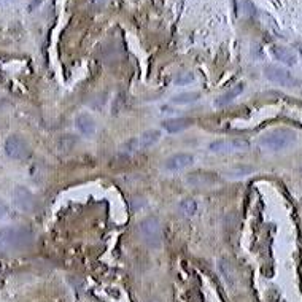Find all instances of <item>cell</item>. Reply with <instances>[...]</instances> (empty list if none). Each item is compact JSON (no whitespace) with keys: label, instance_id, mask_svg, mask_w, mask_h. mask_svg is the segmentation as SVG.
Listing matches in <instances>:
<instances>
[{"label":"cell","instance_id":"obj_14","mask_svg":"<svg viewBox=\"0 0 302 302\" xmlns=\"http://www.w3.org/2000/svg\"><path fill=\"white\" fill-rule=\"evenodd\" d=\"M235 13L240 18H255L256 16V6L252 0H234Z\"/></svg>","mask_w":302,"mask_h":302},{"label":"cell","instance_id":"obj_20","mask_svg":"<svg viewBox=\"0 0 302 302\" xmlns=\"http://www.w3.org/2000/svg\"><path fill=\"white\" fill-rule=\"evenodd\" d=\"M191 82H194V75L193 73H181V75H178L175 78V85L178 86H185V85H189Z\"/></svg>","mask_w":302,"mask_h":302},{"label":"cell","instance_id":"obj_8","mask_svg":"<svg viewBox=\"0 0 302 302\" xmlns=\"http://www.w3.org/2000/svg\"><path fill=\"white\" fill-rule=\"evenodd\" d=\"M193 163H194L193 154H189V153H176V154H172V156L169 158V159H166L164 167H166V171L175 172V171H181V169L189 167Z\"/></svg>","mask_w":302,"mask_h":302},{"label":"cell","instance_id":"obj_3","mask_svg":"<svg viewBox=\"0 0 302 302\" xmlns=\"http://www.w3.org/2000/svg\"><path fill=\"white\" fill-rule=\"evenodd\" d=\"M138 234L153 248H158L163 244V226L156 216H146L138 223Z\"/></svg>","mask_w":302,"mask_h":302},{"label":"cell","instance_id":"obj_16","mask_svg":"<svg viewBox=\"0 0 302 302\" xmlns=\"http://www.w3.org/2000/svg\"><path fill=\"white\" fill-rule=\"evenodd\" d=\"M253 172V167L252 166H245V164H237L231 167L229 171H226V176L231 180H239V178H245L247 175H250Z\"/></svg>","mask_w":302,"mask_h":302},{"label":"cell","instance_id":"obj_18","mask_svg":"<svg viewBox=\"0 0 302 302\" xmlns=\"http://www.w3.org/2000/svg\"><path fill=\"white\" fill-rule=\"evenodd\" d=\"M199 97H201V94L199 92H183V94L175 95L172 102L173 104H178V105H186V104H194L196 100H199Z\"/></svg>","mask_w":302,"mask_h":302},{"label":"cell","instance_id":"obj_2","mask_svg":"<svg viewBox=\"0 0 302 302\" xmlns=\"http://www.w3.org/2000/svg\"><path fill=\"white\" fill-rule=\"evenodd\" d=\"M294 142H296L294 132L288 129H275L259 140V146L262 150H267V151H282V150L290 148Z\"/></svg>","mask_w":302,"mask_h":302},{"label":"cell","instance_id":"obj_11","mask_svg":"<svg viewBox=\"0 0 302 302\" xmlns=\"http://www.w3.org/2000/svg\"><path fill=\"white\" fill-rule=\"evenodd\" d=\"M244 89H245V85H244V83H237L235 86L229 87V91H226L223 95H219V97L215 100V104H213V105H215L216 108H223V107H226V105H229L234 99H237L239 95L244 92Z\"/></svg>","mask_w":302,"mask_h":302},{"label":"cell","instance_id":"obj_7","mask_svg":"<svg viewBox=\"0 0 302 302\" xmlns=\"http://www.w3.org/2000/svg\"><path fill=\"white\" fill-rule=\"evenodd\" d=\"M13 202L21 212L31 213L37 209V199L31 189L26 186H16L13 191Z\"/></svg>","mask_w":302,"mask_h":302},{"label":"cell","instance_id":"obj_9","mask_svg":"<svg viewBox=\"0 0 302 302\" xmlns=\"http://www.w3.org/2000/svg\"><path fill=\"white\" fill-rule=\"evenodd\" d=\"M75 126H77V130L83 137H92L95 134V121L87 113H80L75 118Z\"/></svg>","mask_w":302,"mask_h":302},{"label":"cell","instance_id":"obj_6","mask_svg":"<svg viewBox=\"0 0 302 302\" xmlns=\"http://www.w3.org/2000/svg\"><path fill=\"white\" fill-rule=\"evenodd\" d=\"M264 75L267 80H270L272 83L285 86V87H296L299 82L293 77V73L290 70H286L283 67H278V65H267L264 69Z\"/></svg>","mask_w":302,"mask_h":302},{"label":"cell","instance_id":"obj_12","mask_svg":"<svg viewBox=\"0 0 302 302\" xmlns=\"http://www.w3.org/2000/svg\"><path fill=\"white\" fill-rule=\"evenodd\" d=\"M191 124H193V120H189V118H171L163 123V128L169 134H178V132L188 129Z\"/></svg>","mask_w":302,"mask_h":302},{"label":"cell","instance_id":"obj_23","mask_svg":"<svg viewBox=\"0 0 302 302\" xmlns=\"http://www.w3.org/2000/svg\"><path fill=\"white\" fill-rule=\"evenodd\" d=\"M298 49H299V54H301V57H302V45H298Z\"/></svg>","mask_w":302,"mask_h":302},{"label":"cell","instance_id":"obj_15","mask_svg":"<svg viewBox=\"0 0 302 302\" xmlns=\"http://www.w3.org/2000/svg\"><path fill=\"white\" fill-rule=\"evenodd\" d=\"M272 54H274V57L277 59V61L283 62L286 65H294L298 62L296 54H294L291 49L285 48V46H274V48H272Z\"/></svg>","mask_w":302,"mask_h":302},{"label":"cell","instance_id":"obj_10","mask_svg":"<svg viewBox=\"0 0 302 302\" xmlns=\"http://www.w3.org/2000/svg\"><path fill=\"white\" fill-rule=\"evenodd\" d=\"M188 185L194 188H210L213 185H216V175L209 173V172H196L188 175Z\"/></svg>","mask_w":302,"mask_h":302},{"label":"cell","instance_id":"obj_17","mask_svg":"<svg viewBox=\"0 0 302 302\" xmlns=\"http://www.w3.org/2000/svg\"><path fill=\"white\" fill-rule=\"evenodd\" d=\"M178 209H180V213H181L183 216L191 218V216H194L196 212H197V202L194 201V199L186 197V199H183V201L180 202Z\"/></svg>","mask_w":302,"mask_h":302},{"label":"cell","instance_id":"obj_22","mask_svg":"<svg viewBox=\"0 0 302 302\" xmlns=\"http://www.w3.org/2000/svg\"><path fill=\"white\" fill-rule=\"evenodd\" d=\"M42 3H43V0H34V2H32L31 5H29V11H34V10L37 8V6L42 5Z\"/></svg>","mask_w":302,"mask_h":302},{"label":"cell","instance_id":"obj_13","mask_svg":"<svg viewBox=\"0 0 302 302\" xmlns=\"http://www.w3.org/2000/svg\"><path fill=\"white\" fill-rule=\"evenodd\" d=\"M161 138V130L158 129H150L143 132L142 135L137 137V148L140 150H146V148H151L153 145H156Z\"/></svg>","mask_w":302,"mask_h":302},{"label":"cell","instance_id":"obj_21","mask_svg":"<svg viewBox=\"0 0 302 302\" xmlns=\"http://www.w3.org/2000/svg\"><path fill=\"white\" fill-rule=\"evenodd\" d=\"M8 215H10V207L2 201V199H0V219L8 218Z\"/></svg>","mask_w":302,"mask_h":302},{"label":"cell","instance_id":"obj_1","mask_svg":"<svg viewBox=\"0 0 302 302\" xmlns=\"http://www.w3.org/2000/svg\"><path fill=\"white\" fill-rule=\"evenodd\" d=\"M32 240V232L26 227H2L0 229V252H10L26 247Z\"/></svg>","mask_w":302,"mask_h":302},{"label":"cell","instance_id":"obj_4","mask_svg":"<svg viewBox=\"0 0 302 302\" xmlns=\"http://www.w3.org/2000/svg\"><path fill=\"white\" fill-rule=\"evenodd\" d=\"M5 154L13 161H26L31 156V146L23 137L19 135H10L5 140Z\"/></svg>","mask_w":302,"mask_h":302},{"label":"cell","instance_id":"obj_19","mask_svg":"<svg viewBox=\"0 0 302 302\" xmlns=\"http://www.w3.org/2000/svg\"><path fill=\"white\" fill-rule=\"evenodd\" d=\"M219 269L221 272H223V275L226 277V282L232 285L234 283V272H232V267H231V264L227 262V261H219Z\"/></svg>","mask_w":302,"mask_h":302},{"label":"cell","instance_id":"obj_5","mask_svg":"<svg viewBox=\"0 0 302 302\" xmlns=\"http://www.w3.org/2000/svg\"><path fill=\"white\" fill-rule=\"evenodd\" d=\"M250 150V142L245 138H231V140H216L209 145V151L215 154H231L244 153Z\"/></svg>","mask_w":302,"mask_h":302}]
</instances>
